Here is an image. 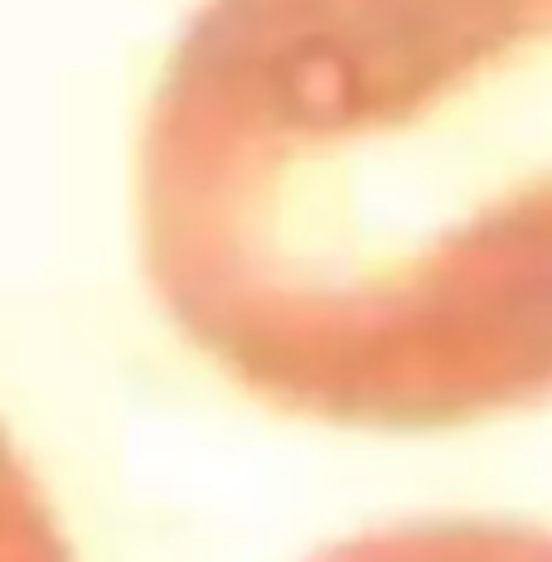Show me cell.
Here are the masks:
<instances>
[{
    "instance_id": "cell-1",
    "label": "cell",
    "mask_w": 552,
    "mask_h": 562,
    "mask_svg": "<svg viewBox=\"0 0 552 562\" xmlns=\"http://www.w3.org/2000/svg\"><path fill=\"white\" fill-rule=\"evenodd\" d=\"M150 296L349 431L552 397V0H204L136 146Z\"/></svg>"
},
{
    "instance_id": "cell-2",
    "label": "cell",
    "mask_w": 552,
    "mask_h": 562,
    "mask_svg": "<svg viewBox=\"0 0 552 562\" xmlns=\"http://www.w3.org/2000/svg\"><path fill=\"white\" fill-rule=\"evenodd\" d=\"M311 562H552V529L489 514L403 519L345 538Z\"/></svg>"
},
{
    "instance_id": "cell-3",
    "label": "cell",
    "mask_w": 552,
    "mask_h": 562,
    "mask_svg": "<svg viewBox=\"0 0 552 562\" xmlns=\"http://www.w3.org/2000/svg\"><path fill=\"white\" fill-rule=\"evenodd\" d=\"M0 562H78L30 456L0 422Z\"/></svg>"
}]
</instances>
